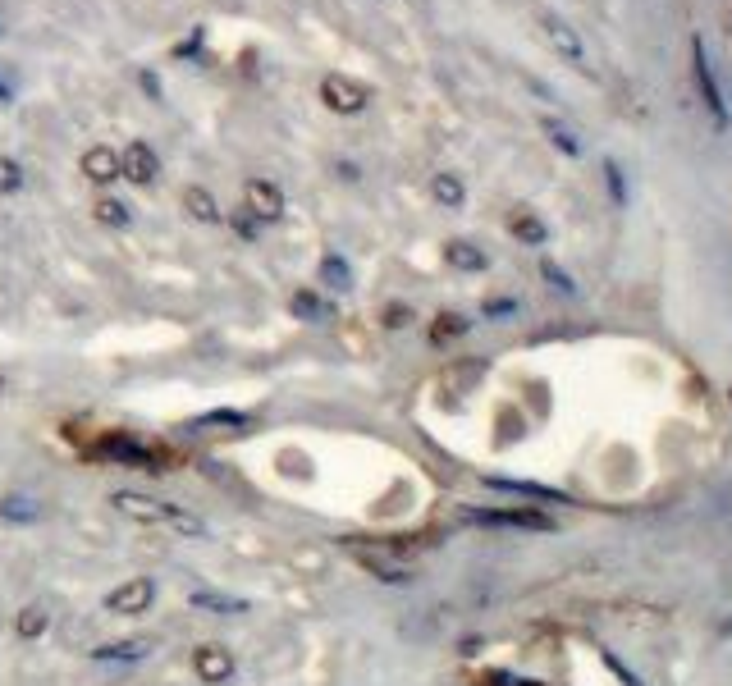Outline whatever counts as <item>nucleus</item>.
Here are the masks:
<instances>
[{"label": "nucleus", "mask_w": 732, "mask_h": 686, "mask_svg": "<svg viewBox=\"0 0 732 686\" xmlns=\"http://www.w3.org/2000/svg\"><path fill=\"white\" fill-rule=\"evenodd\" d=\"M78 170H83V179H92V183H115L119 179V151L106 147V142H97V147L83 151Z\"/></svg>", "instance_id": "nucleus-11"}, {"label": "nucleus", "mask_w": 732, "mask_h": 686, "mask_svg": "<svg viewBox=\"0 0 732 686\" xmlns=\"http://www.w3.org/2000/svg\"><path fill=\"white\" fill-rule=\"evenodd\" d=\"M0 517H5V522H33L37 504L33 499H19V494H5V499H0Z\"/></svg>", "instance_id": "nucleus-26"}, {"label": "nucleus", "mask_w": 732, "mask_h": 686, "mask_svg": "<svg viewBox=\"0 0 732 686\" xmlns=\"http://www.w3.org/2000/svg\"><path fill=\"white\" fill-rule=\"evenodd\" d=\"M485 686H545V682H531V677L517 673H485Z\"/></svg>", "instance_id": "nucleus-30"}, {"label": "nucleus", "mask_w": 732, "mask_h": 686, "mask_svg": "<svg viewBox=\"0 0 732 686\" xmlns=\"http://www.w3.org/2000/svg\"><path fill=\"white\" fill-rule=\"evenodd\" d=\"M243 211H248L257 225H275V220L284 215V193L270 179H261L257 174V179L243 183Z\"/></svg>", "instance_id": "nucleus-7"}, {"label": "nucleus", "mask_w": 732, "mask_h": 686, "mask_svg": "<svg viewBox=\"0 0 732 686\" xmlns=\"http://www.w3.org/2000/svg\"><path fill=\"white\" fill-rule=\"evenodd\" d=\"M412 321V311L408 307H385V325H394V330H403V325Z\"/></svg>", "instance_id": "nucleus-32"}, {"label": "nucleus", "mask_w": 732, "mask_h": 686, "mask_svg": "<svg viewBox=\"0 0 732 686\" xmlns=\"http://www.w3.org/2000/svg\"><path fill=\"white\" fill-rule=\"evenodd\" d=\"M604 179H609V197H614L618 206L627 202V183H623V170H618L614 161H604Z\"/></svg>", "instance_id": "nucleus-28"}, {"label": "nucleus", "mask_w": 732, "mask_h": 686, "mask_svg": "<svg viewBox=\"0 0 732 686\" xmlns=\"http://www.w3.org/2000/svg\"><path fill=\"white\" fill-rule=\"evenodd\" d=\"M23 188V165L14 156H0V197H10Z\"/></svg>", "instance_id": "nucleus-27"}, {"label": "nucleus", "mask_w": 732, "mask_h": 686, "mask_svg": "<svg viewBox=\"0 0 732 686\" xmlns=\"http://www.w3.org/2000/svg\"><path fill=\"white\" fill-rule=\"evenodd\" d=\"M92 453L106 458V462H119V467H138V472H165V453L151 449V444H142V440H133V435H124V430L97 440L92 444Z\"/></svg>", "instance_id": "nucleus-2"}, {"label": "nucleus", "mask_w": 732, "mask_h": 686, "mask_svg": "<svg viewBox=\"0 0 732 686\" xmlns=\"http://www.w3.org/2000/svg\"><path fill=\"white\" fill-rule=\"evenodd\" d=\"M485 485H495L504 494H527V499H545V504H568L559 490H549V485H536V481H513V476H485Z\"/></svg>", "instance_id": "nucleus-13"}, {"label": "nucleus", "mask_w": 732, "mask_h": 686, "mask_svg": "<svg viewBox=\"0 0 732 686\" xmlns=\"http://www.w3.org/2000/svg\"><path fill=\"white\" fill-rule=\"evenodd\" d=\"M357 563H362L366 572L376 581H385V586H412L417 581V572L408 568V563H394V558H376L371 549H357Z\"/></svg>", "instance_id": "nucleus-12"}, {"label": "nucleus", "mask_w": 732, "mask_h": 686, "mask_svg": "<svg viewBox=\"0 0 732 686\" xmlns=\"http://www.w3.org/2000/svg\"><path fill=\"white\" fill-rule=\"evenodd\" d=\"M540 129H545V138L554 142V147H559L563 156H582V138H577V133H572L568 124H563V119L545 115V124H540Z\"/></svg>", "instance_id": "nucleus-21"}, {"label": "nucleus", "mask_w": 732, "mask_h": 686, "mask_svg": "<svg viewBox=\"0 0 732 686\" xmlns=\"http://www.w3.org/2000/svg\"><path fill=\"white\" fill-rule=\"evenodd\" d=\"M321 101L334 110V115H357V110L366 106V87L353 83V78H344V74H325Z\"/></svg>", "instance_id": "nucleus-10"}, {"label": "nucleus", "mask_w": 732, "mask_h": 686, "mask_svg": "<svg viewBox=\"0 0 732 686\" xmlns=\"http://www.w3.org/2000/svg\"><path fill=\"white\" fill-rule=\"evenodd\" d=\"M321 284H330L334 293L353 289V270H348V261L339 257V252H325L321 257Z\"/></svg>", "instance_id": "nucleus-17"}, {"label": "nucleus", "mask_w": 732, "mask_h": 686, "mask_svg": "<svg viewBox=\"0 0 732 686\" xmlns=\"http://www.w3.org/2000/svg\"><path fill=\"white\" fill-rule=\"evenodd\" d=\"M92 211H97V220H101V225H110V229H129L133 225V211L119 202V197H101Z\"/></svg>", "instance_id": "nucleus-24"}, {"label": "nucleus", "mask_w": 732, "mask_h": 686, "mask_svg": "<svg viewBox=\"0 0 732 686\" xmlns=\"http://www.w3.org/2000/svg\"><path fill=\"white\" fill-rule=\"evenodd\" d=\"M110 504H115L124 517H133V522L165 526V531H170V536H179V540H202L206 536V522H202V517H193L188 508H179V504H165V499H151V494L115 490V494H110Z\"/></svg>", "instance_id": "nucleus-1"}, {"label": "nucleus", "mask_w": 732, "mask_h": 686, "mask_svg": "<svg viewBox=\"0 0 732 686\" xmlns=\"http://www.w3.org/2000/svg\"><path fill=\"white\" fill-rule=\"evenodd\" d=\"M289 307H293V316H298V321H325V316H330V302H325L321 293H312V289H298Z\"/></svg>", "instance_id": "nucleus-20"}, {"label": "nucleus", "mask_w": 732, "mask_h": 686, "mask_svg": "<svg viewBox=\"0 0 732 686\" xmlns=\"http://www.w3.org/2000/svg\"><path fill=\"white\" fill-rule=\"evenodd\" d=\"M540 33H545V42L554 46V51L568 60L572 69H586V42H582V33L572 28L568 19H559V14H540Z\"/></svg>", "instance_id": "nucleus-6"}, {"label": "nucleus", "mask_w": 732, "mask_h": 686, "mask_svg": "<svg viewBox=\"0 0 732 686\" xmlns=\"http://www.w3.org/2000/svg\"><path fill=\"white\" fill-rule=\"evenodd\" d=\"M508 229H513V238H522L527 247H545V238H549V229L540 225L536 215L531 211H513V220H508Z\"/></svg>", "instance_id": "nucleus-18"}, {"label": "nucleus", "mask_w": 732, "mask_h": 686, "mask_svg": "<svg viewBox=\"0 0 732 686\" xmlns=\"http://www.w3.org/2000/svg\"><path fill=\"white\" fill-rule=\"evenodd\" d=\"M151 604H156V581L151 577H129L106 595V613H115V618H142Z\"/></svg>", "instance_id": "nucleus-4"}, {"label": "nucleus", "mask_w": 732, "mask_h": 686, "mask_svg": "<svg viewBox=\"0 0 732 686\" xmlns=\"http://www.w3.org/2000/svg\"><path fill=\"white\" fill-rule=\"evenodd\" d=\"M234 229H238V234H243V238H257V234H261V225H257V220H252L248 211H238V215H234Z\"/></svg>", "instance_id": "nucleus-31"}, {"label": "nucleus", "mask_w": 732, "mask_h": 686, "mask_svg": "<svg viewBox=\"0 0 732 686\" xmlns=\"http://www.w3.org/2000/svg\"><path fill=\"white\" fill-rule=\"evenodd\" d=\"M147 654H151V641H115V645L92 650V659H97V664H138Z\"/></svg>", "instance_id": "nucleus-14"}, {"label": "nucleus", "mask_w": 732, "mask_h": 686, "mask_svg": "<svg viewBox=\"0 0 732 686\" xmlns=\"http://www.w3.org/2000/svg\"><path fill=\"white\" fill-rule=\"evenodd\" d=\"M14 92H10V83H5V78H0V101H10Z\"/></svg>", "instance_id": "nucleus-34"}, {"label": "nucleus", "mask_w": 732, "mask_h": 686, "mask_svg": "<svg viewBox=\"0 0 732 686\" xmlns=\"http://www.w3.org/2000/svg\"><path fill=\"white\" fill-rule=\"evenodd\" d=\"M540 270H545V279H549V284H554V289H559V293H568V298H572V293H577V284H572V275H563V270L554 266V261H545V266H540Z\"/></svg>", "instance_id": "nucleus-29"}, {"label": "nucleus", "mask_w": 732, "mask_h": 686, "mask_svg": "<svg viewBox=\"0 0 732 686\" xmlns=\"http://www.w3.org/2000/svg\"><path fill=\"white\" fill-rule=\"evenodd\" d=\"M472 330V321H467V316H458V311H444L440 321L431 325V339L435 343H449V339H458V334H467Z\"/></svg>", "instance_id": "nucleus-25"}, {"label": "nucleus", "mask_w": 732, "mask_h": 686, "mask_svg": "<svg viewBox=\"0 0 732 686\" xmlns=\"http://www.w3.org/2000/svg\"><path fill=\"white\" fill-rule=\"evenodd\" d=\"M467 522L476 526H513V531H554L549 513H536V508H467Z\"/></svg>", "instance_id": "nucleus-5"}, {"label": "nucleus", "mask_w": 732, "mask_h": 686, "mask_svg": "<svg viewBox=\"0 0 732 686\" xmlns=\"http://www.w3.org/2000/svg\"><path fill=\"white\" fill-rule=\"evenodd\" d=\"M188 604L193 609H216V613H248V600H229V595H216V590H193Z\"/></svg>", "instance_id": "nucleus-23"}, {"label": "nucleus", "mask_w": 732, "mask_h": 686, "mask_svg": "<svg viewBox=\"0 0 732 686\" xmlns=\"http://www.w3.org/2000/svg\"><path fill=\"white\" fill-rule=\"evenodd\" d=\"M431 197L444 206V211H458V206L467 202V188H463L458 174H435V179H431Z\"/></svg>", "instance_id": "nucleus-16"}, {"label": "nucleus", "mask_w": 732, "mask_h": 686, "mask_svg": "<svg viewBox=\"0 0 732 686\" xmlns=\"http://www.w3.org/2000/svg\"><path fill=\"white\" fill-rule=\"evenodd\" d=\"M183 211L193 215V220H202V225H220V206H216V197L206 193L202 183L183 188Z\"/></svg>", "instance_id": "nucleus-15"}, {"label": "nucleus", "mask_w": 732, "mask_h": 686, "mask_svg": "<svg viewBox=\"0 0 732 686\" xmlns=\"http://www.w3.org/2000/svg\"><path fill=\"white\" fill-rule=\"evenodd\" d=\"M513 307H517V302H508V298L504 302H485V316H508Z\"/></svg>", "instance_id": "nucleus-33"}, {"label": "nucleus", "mask_w": 732, "mask_h": 686, "mask_svg": "<svg viewBox=\"0 0 732 686\" xmlns=\"http://www.w3.org/2000/svg\"><path fill=\"white\" fill-rule=\"evenodd\" d=\"M46 627H51V609H46L42 600L28 604V609L19 613V636H23V641H37V636L46 632Z\"/></svg>", "instance_id": "nucleus-22"}, {"label": "nucleus", "mask_w": 732, "mask_h": 686, "mask_svg": "<svg viewBox=\"0 0 732 686\" xmlns=\"http://www.w3.org/2000/svg\"><path fill=\"white\" fill-rule=\"evenodd\" d=\"M444 261H449L453 270H467V275H476V270H485V252L472 243H449L444 247Z\"/></svg>", "instance_id": "nucleus-19"}, {"label": "nucleus", "mask_w": 732, "mask_h": 686, "mask_svg": "<svg viewBox=\"0 0 732 686\" xmlns=\"http://www.w3.org/2000/svg\"><path fill=\"white\" fill-rule=\"evenodd\" d=\"M193 673L202 677L206 686H225V682H234V673H238V659H234V650L229 645H197L193 650Z\"/></svg>", "instance_id": "nucleus-8"}, {"label": "nucleus", "mask_w": 732, "mask_h": 686, "mask_svg": "<svg viewBox=\"0 0 732 686\" xmlns=\"http://www.w3.org/2000/svg\"><path fill=\"white\" fill-rule=\"evenodd\" d=\"M156 174H161V156L151 151V142L133 138L129 147H124V156H119V179H129V183H156Z\"/></svg>", "instance_id": "nucleus-9"}, {"label": "nucleus", "mask_w": 732, "mask_h": 686, "mask_svg": "<svg viewBox=\"0 0 732 686\" xmlns=\"http://www.w3.org/2000/svg\"><path fill=\"white\" fill-rule=\"evenodd\" d=\"M691 74H696L700 101H705L710 119L723 129V124H728V101H723V87H719V78H714V65H710V55H705V42H700V37H691Z\"/></svg>", "instance_id": "nucleus-3"}]
</instances>
